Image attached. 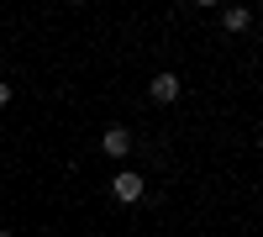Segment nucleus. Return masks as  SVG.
<instances>
[{
	"label": "nucleus",
	"mask_w": 263,
	"mask_h": 237,
	"mask_svg": "<svg viewBox=\"0 0 263 237\" xmlns=\"http://www.w3.org/2000/svg\"><path fill=\"white\" fill-rule=\"evenodd\" d=\"M100 148H105V153H111V158H126V153H132V132H126V126H105Z\"/></svg>",
	"instance_id": "nucleus-3"
},
{
	"label": "nucleus",
	"mask_w": 263,
	"mask_h": 237,
	"mask_svg": "<svg viewBox=\"0 0 263 237\" xmlns=\"http://www.w3.org/2000/svg\"><path fill=\"white\" fill-rule=\"evenodd\" d=\"M221 21H227V32H248V27H253V11H248V6H232Z\"/></svg>",
	"instance_id": "nucleus-4"
},
{
	"label": "nucleus",
	"mask_w": 263,
	"mask_h": 237,
	"mask_svg": "<svg viewBox=\"0 0 263 237\" xmlns=\"http://www.w3.org/2000/svg\"><path fill=\"white\" fill-rule=\"evenodd\" d=\"M111 195L116 200H142V174H137V169H116V179H111Z\"/></svg>",
	"instance_id": "nucleus-1"
},
{
	"label": "nucleus",
	"mask_w": 263,
	"mask_h": 237,
	"mask_svg": "<svg viewBox=\"0 0 263 237\" xmlns=\"http://www.w3.org/2000/svg\"><path fill=\"white\" fill-rule=\"evenodd\" d=\"M6 105H11V84H0V111H6Z\"/></svg>",
	"instance_id": "nucleus-5"
},
{
	"label": "nucleus",
	"mask_w": 263,
	"mask_h": 237,
	"mask_svg": "<svg viewBox=\"0 0 263 237\" xmlns=\"http://www.w3.org/2000/svg\"><path fill=\"white\" fill-rule=\"evenodd\" d=\"M0 237H11V232H0Z\"/></svg>",
	"instance_id": "nucleus-6"
},
{
	"label": "nucleus",
	"mask_w": 263,
	"mask_h": 237,
	"mask_svg": "<svg viewBox=\"0 0 263 237\" xmlns=\"http://www.w3.org/2000/svg\"><path fill=\"white\" fill-rule=\"evenodd\" d=\"M179 90H184V84H179V74H153V84H147V95L158 100V105L179 100Z\"/></svg>",
	"instance_id": "nucleus-2"
}]
</instances>
